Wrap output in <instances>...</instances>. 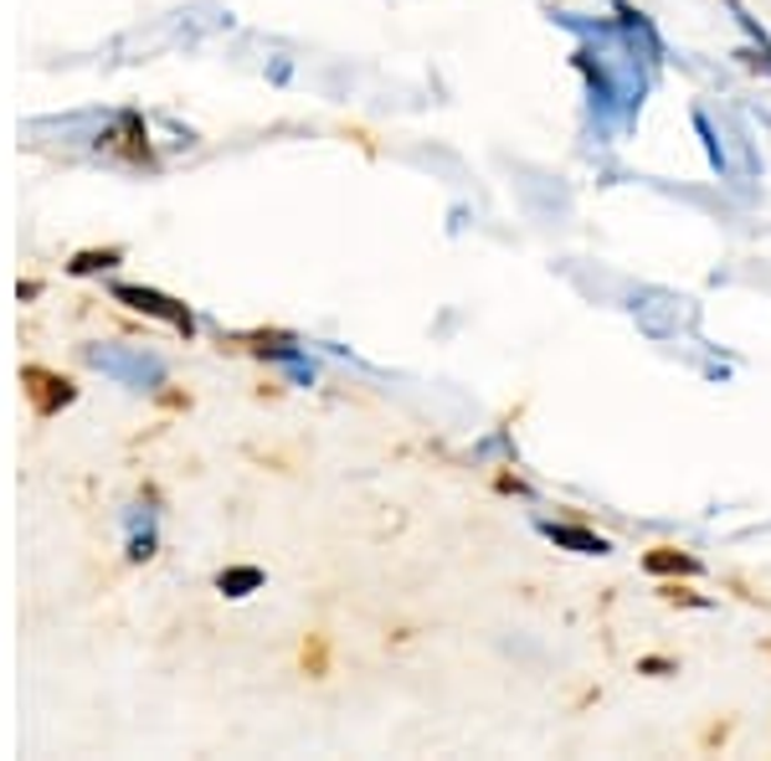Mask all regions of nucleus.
Returning a JSON list of instances; mask_svg holds the SVG:
<instances>
[{"label":"nucleus","instance_id":"obj_4","mask_svg":"<svg viewBox=\"0 0 771 761\" xmlns=\"http://www.w3.org/2000/svg\"><path fill=\"white\" fill-rule=\"evenodd\" d=\"M648 571H694L689 556H648Z\"/></svg>","mask_w":771,"mask_h":761},{"label":"nucleus","instance_id":"obj_2","mask_svg":"<svg viewBox=\"0 0 771 761\" xmlns=\"http://www.w3.org/2000/svg\"><path fill=\"white\" fill-rule=\"evenodd\" d=\"M119 298H129V304H134V310L165 314V319H175V325H191V314H181V310H170V298H160V294H144V288H119Z\"/></svg>","mask_w":771,"mask_h":761},{"label":"nucleus","instance_id":"obj_3","mask_svg":"<svg viewBox=\"0 0 771 761\" xmlns=\"http://www.w3.org/2000/svg\"><path fill=\"white\" fill-rule=\"evenodd\" d=\"M257 581H263V577H257V571H226V577H222V592L242 597V592H247V587H257Z\"/></svg>","mask_w":771,"mask_h":761},{"label":"nucleus","instance_id":"obj_1","mask_svg":"<svg viewBox=\"0 0 771 761\" xmlns=\"http://www.w3.org/2000/svg\"><path fill=\"white\" fill-rule=\"evenodd\" d=\"M540 536L546 540H556V546H566V550H576V556H607V540L602 536H591V530H581V525H540Z\"/></svg>","mask_w":771,"mask_h":761}]
</instances>
